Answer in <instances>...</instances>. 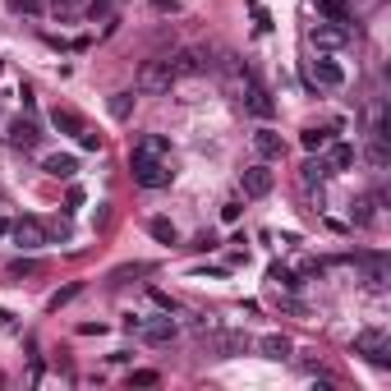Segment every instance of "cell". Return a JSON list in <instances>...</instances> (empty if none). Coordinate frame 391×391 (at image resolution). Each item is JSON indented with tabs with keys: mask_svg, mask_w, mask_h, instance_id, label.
<instances>
[{
	"mask_svg": "<svg viewBox=\"0 0 391 391\" xmlns=\"http://www.w3.org/2000/svg\"><path fill=\"white\" fill-rule=\"evenodd\" d=\"M350 37H355V28L332 19H318L309 28V46H318V51H341V46H350Z\"/></svg>",
	"mask_w": 391,
	"mask_h": 391,
	"instance_id": "7",
	"label": "cell"
},
{
	"mask_svg": "<svg viewBox=\"0 0 391 391\" xmlns=\"http://www.w3.org/2000/svg\"><path fill=\"white\" fill-rule=\"evenodd\" d=\"M355 147H350V143H332V152H327V166H332V175H336V170H350V166H355Z\"/></svg>",
	"mask_w": 391,
	"mask_h": 391,
	"instance_id": "20",
	"label": "cell"
},
{
	"mask_svg": "<svg viewBox=\"0 0 391 391\" xmlns=\"http://www.w3.org/2000/svg\"><path fill=\"white\" fill-rule=\"evenodd\" d=\"M152 272V263H134V267H120V272H111V281H124V276H147Z\"/></svg>",
	"mask_w": 391,
	"mask_h": 391,
	"instance_id": "31",
	"label": "cell"
},
{
	"mask_svg": "<svg viewBox=\"0 0 391 391\" xmlns=\"http://www.w3.org/2000/svg\"><path fill=\"white\" fill-rule=\"evenodd\" d=\"M369 161L378 170H387L391 166V152H387V138H378V134H369Z\"/></svg>",
	"mask_w": 391,
	"mask_h": 391,
	"instance_id": "22",
	"label": "cell"
},
{
	"mask_svg": "<svg viewBox=\"0 0 391 391\" xmlns=\"http://www.w3.org/2000/svg\"><path fill=\"white\" fill-rule=\"evenodd\" d=\"M10 10L14 14H37V10H42V0H10Z\"/></svg>",
	"mask_w": 391,
	"mask_h": 391,
	"instance_id": "32",
	"label": "cell"
},
{
	"mask_svg": "<svg viewBox=\"0 0 391 391\" xmlns=\"http://www.w3.org/2000/svg\"><path fill=\"white\" fill-rule=\"evenodd\" d=\"M147 230H152L156 239H161V244H175V239H179V230L166 221V216H152V221H147Z\"/></svg>",
	"mask_w": 391,
	"mask_h": 391,
	"instance_id": "23",
	"label": "cell"
},
{
	"mask_svg": "<svg viewBox=\"0 0 391 391\" xmlns=\"http://www.w3.org/2000/svg\"><path fill=\"white\" fill-rule=\"evenodd\" d=\"M0 327H14V313H5V309H0Z\"/></svg>",
	"mask_w": 391,
	"mask_h": 391,
	"instance_id": "35",
	"label": "cell"
},
{
	"mask_svg": "<svg viewBox=\"0 0 391 391\" xmlns=\"http://www.w3.org/2000/svg\"><path fill=\"white\" fill-rule=\"evenodd\" d=\"M51 124H56L60 134L78 138V147H88V152H97V147H101V134H97V129H92V124L74 111V106H51Z\"/></svg>",
	"mask_w": 391,
	"mask_h": 391,
	"instance_id": "3",
	"label": "cell"
},
{
	"mask_svg": "<svg viewBox=\"0 0 391 391\" xmlns=\"http://www.w3.org/2000/svg\"><path fill=\"white\" fill-rule=\"evenodd\" d=\"M10 235H14V244L28 249V253H37V249H46V244H56V230H51L42 216H19V221H10Z\"/></svg>",
	"mask_w": 391,
	"mask_h": 391,
	"instance_id": "4",
	"label": "cell"
},
{
	"mask_svg": "<svg viewBox=\"0 0 391 391\" xmlns=\"http://www.w3.org/2000/svg\"><path fill=\"white\" fill-rule=\"evenodd\" d=\"M272 184H276V175L267 170V161H258V166L239 170V193H244V198H267Z\"/></svg>",
	"mask_w": 391,
	"mask_h": 391,
	"instance_id": "11",
	"label": "cell"
},
{
	"mask_svg": "<svg viewBox=\"0 0 391 391\" xmlns=\"http://www.w3.org/2000/svg\"><path fill=\"white\" fill-rule=\"evenodd\" d=\"M355 5H359V10H369V5H378V0H350V10H355Z\"/></svg>",
	"mask_w": 391,
	"mask_h": 391,
	"instance_id": "36",
	"label": "cell"
},
{
	"mask_svg": "<svg viewBox=\"0 0 391 391\" xmlns=\"http://www.w3.org/2000/svg\"><path fill=\"white\" fill-rule=\"evenodd\" d=\"M253 152L263 156V161H281V156H286V138H281L276 129H267V124H263V129L253 134Z\"/></svg>",
	"mask_w": 391,
	"mask_h": 391,
	"instance_id": "14",
	"label": "cell"
},
{
	"mask_svg": "<svg viewBox=\"0 0 391 391\" xmlns=\"http://www.w3.org/2000/svg\"><path fill=\"white\" fill-rule=\"evenodd\" d=\"M239 101H244V111H249V115H258V120H272V115H276V101H272V92L263 88L253 74H249L244 92H239Z\"/></svg>",
	"mask_w": 391,
	"mask_h": 391,
	"instance_id": "10",
	"label": "cell"
},
{
	"mask_svg": "<svg viewBox=\"0 0 391 391\" xmlns=\"http://www.w3.org/2000/svg\"><path fill=\"white\" fill-rule=\"evenodd\" d=\"M267 281H272V290H276V295H295V290H300L295 272H286V267H272V272H267Z\"/></svg>",
	"mask_w": 391,
	"mask_h": 391,
	"instance_id": "21",
	"label": "cell"
},
{
	"mask_svg": "<svg viewBox=\"0 0 391 391\" xmlns=\"http://www.w3.org/2000/svg\"><path fill=\"white\" fill-rule=\"evenodd\" d=\"M0 138L10 147H19V152H33V147L42 143V129H37V120H28V115H0Z\"/></svg>",
	"mask_w": 391,
	"mask_h": 391,
	"instance_id": "5",
	"label": "cell"
},
{
	"mask_svg": "<svg viewBox=\"0 0 391 391\" xmlns=\"http://www.w3.org/2000/svg\"><path fill=\"white\" fill-rule=\"evenodd\" d=\"M129 175L143 189H166L175 179V156H170V143L161 134H143L129 152Z\"/></svg>",
	"mask_w": 391,
	"mask_h": 391,
	"instance_id": "1",
	"label": "cell"
},
{
	"mask_svg": "<svg viewBox=\"0 0 391 391\" xmlns=\"http://www.w3.org/2000/svg\"><path fill=\"white\" fill-rule=\"evenodd\" d=\"M78 295H83V286L74 281V286H65V290H56V295H51V300H46V309H51V313H60L69 300H78Z\"/></svg>",
	"mask_w": 391,
	"mask_h": 391,
	"instance_id": "25",
	"label": "cell"
},
{
	"mask_svg": "<svg viewBox=\"0 0 391 391\" xmlns=\"http://www.w3.org/2000/svg\"><path fill=\"white\" fill-rule=\"evenodd\" d=\"M5 235H10V221H5V216H0V239H5Z\"/></svg>",
	"mask_w": 391,
	"mask_h": 391,
	"instance_id": "37",
	"label": "cell"
},
{
	"mask_svg": "<svg viewBox=\"0 0 391 391\" xmlns=\"http://www.w3.org/2000/svg\"><path fill=\"white\" fill-rule=\"evenodd\" d=\"M202 346L212 350L216 359H239V355H249V332H221V327H212V332L202 336Z\"/></svg>",
	"mask_w": 391,
	"mask_h": 391,
	"instance_id": "8",
	"label": "cell"
},
{
	"mask_svg": "<svg viewBox=\"0 0 391 391\" xmlns=\"http://www.w3.org/2000/svg\"><path fill=\"white\" fill-rule=\"evenodd\" d=\"M300 179H304V189H323L327 179H332L327 156H309V161H304V170H300Z\"/></svg>",
	"mask_w": 391,
	"mask_h": 391,
	"instance_id": "15",
	"label": "cell"
},
{
	"mask_svg": "<svg viewBox=\"0 0 391 391\" xmlns=\"http://www.w3.org/2000/svg\"><path fill=\"white\" fill-rule=\"evenodd\" d=\"M170 83H175L170 60H147L143 74H138V88H143V92H170Z\"/></svg>",
	"mask_w": 391,
	"mask_h": 391,
	"instance_id": "12",
	"label": "cell"
},
{
	"mask_svg": "<svg viewBox=\"0 0 391 391\" xmlns=\"http://www.w3.org/2000/svg\"><path fill=\"white\" fill-rule=\"evenodd\" d=\"M33 272H42L37 258H19V263H10V276H33Z\"/></svg>",
	"mask_w": 391,
	"mask_h": 391,
	"instance_id": "28",
	"label": "cell"
},
{
	"mask_svg": "<svg viewBox=\"0 0 391 391\" xmlns=\"http://www.w3.org/2000/svg\"><path fill=\"white\" fill-rule=\"evenodd\" d=\"M373 207H378V198H359V202H355V226H373V221H378V212H373Z\"/></svg>",
	"mask_w": 391,
	"mask_h": 391,
	"instance_id": "26",
	"label": "cell"
},
{
	"mask_svg": "<svg viewBox=\"0 0 391 391\" xmlns=\"http://www.w3.org/2000/svg\"><path fill=\"white\" fill-rule=\"evenodd\" d=\"M221 216H226V221H239V202L230 198V202H226V207H221Z\"/></svg>",
	"mask_w": 391,
	"mask_h": 391,
	"instance_id": "33",
	"label": "cell"
},
{
	"mask_svg": "<svg viewBox=\"0 0 391 391\" xmlns=\"http://www.w3.org/2000/svg\"><path fill=\"white\" fill-rule=\"evenodd\" d=\"M355 355H364L373 369H391V336L378 332V327L359 332V336H355Z\"/></svg>",
	"mask_w": 391,
	"mask_h": 391,
	"instance_id": "6",
	"label": "cell"
},
{
	"mask_svg": "<svg viewBox=\"0 0 391 391\" xmlns=\"http://www.w3.org/2000/svg\"><path fill=\"white\" fill-rule=\"evenodd\" d=\"M309 83L313 88H346V69L332 60V51H318V60H309Z\"/></svg>",
	"mask_w": 391,
	"mask_h": 391,
	"instance_id": "9",
	"label": "cell"
},
{
	"mask_svg": "<svg viewBox=\"0 0 391 391\" xmlns=\"http://www.w3.org/2000/svg\"><path fill=\"white\" fill-rule=\"evenodd\" d=\"M170 69H175V78H189V74H202V56L198 51H175V56H170Z\"/></svg>",
	"mask_w": 391,
	"mask_h": 391,
	"instance_id": "17",
	"label": "cell"
},
{
	"mask_svg": "<svg viewBox=\"0 0 391 391\" xmlns=\"http://www.w3.org/2000/svg\"><path fill=\"white\" fill-rule=\"evenodd\" d=\"M313 5H318V14H323V19H332V23H350V19H355L350 0H313Z\"/></svg>",
	"mask_w": 391,
	"mask_h": 391,
	"instance_id": "18",
	"label": "cell"
},
{
	"mask_svg": "<svg viewBox=\"0 0 391 391\" xmlns=\"http://www.w3.org/2000/svg\"><path fill=\"white\" fill-rule=\"evenodd\" d=\"M152 5H156V10H161V14H175V10H179L175 0H152Z\"/></svg>",
	"mask_w": 391,
	"mask_h": 391,
	"instance_id": "34",
	"label": "cell"
},
{
	"mask_svg": "<svg viewBox=\"0 0 391 391\" xmlns=\"http://www.w3.org/2000/svg\"><path fill=\"white\" fill-rule=\"evenodd\" d=\"M129 382H134V387H156L161 373H156V369H138V373H129Z\"/></svg>",
	"mask_w": 391,
	"mask_h": 391,
	"instance_id": "30",
	"label": "cell"
},
{
	"mask_svg": "<svg viewBox=\"0 0 391 391\" xmlns=\"http://www.w3.org/2000/svg\"><path fill=\"white\" fill-rule=\"evenodd\" d=\"M300 143L309 147V152H323V147L332 143V129H304V134H300Z\"/></svg>",
	"mask_w": 391,
	"mask_h": 391,
	"instance_id": "24",
	"label": "cell"
},
{
	"mask_svg": "<svg viewBox=\"0 0 391 391\" xmlns=\"http://www.w3.org/2000/svg\"><path fill=\"white\" fill-rule=\"evenodd\" d=\"M83 5L88 0H51V14L56 19H74V14H83Z\"/></svg>",
	"mask_w": 391,
	"mask_h": 391,
	"instance_id": "27",
	"label": "cell"
},
{
	"mask_svg": "<svg viewBox=\"0 0 391 391\" xmlns=\"http://www.w3.org/2000/svg\"><path fill=\"white\" fill-rule=\"evenodd\" d=\"M124 332L138 336V341H147V346H170L179 327H175V318H170V313H161V318H143V313H129V318H124Z\"/></svg>",
	"mask_w": 391,
	"mask_h": 391,
	"instance_id": "2",
	"label": "cell"
},
{
	"mask_svg": "<svg viewBox=\"0 0 391 391\" xmlns=\"http://www.w3.org/2000/svg\"><path fill=\"white\" fill-rule=\"evenodd\" d=\"M355 267L364 272V281H369L373 290H387V276H391V272H387V258H382V253H359Z\"/></svg>",
	"mask_w": 391,
	"mask_h": 391,
	"instance_id": "13",
	"label": "cell"
},
{
	"mask_svg": "<svg viewBox=\"0 0 391 391\" xmlns=\"http://www.w3.org/2000/svg\"><path fill=\"white\" fill-rule=\"evenodd\" d=\"M42 170H46L51 179H74V175H78V156L56 152V156H46V161H42Z\"/></svg>",
	"mask_w": 391,
	"mask_h": 391,
	"instance_id": "16",
	"label": "cell"
},
{
	"mask_svg": "<svg viewBox=\"0 0 391 391\" xmlns=\"http://www.w3.org/2000/svg\"><path fill=\"white\" fill-rule=\"evenodd\" d=\"M129 101H134V92H115V97H111V115H115V120L129 115Z\"/></svg>",
	"mask_w": 391,
	"mask_h": 391,
	"instance_id": "29",
	"label": "cell"
},
{
	"mask_svg": "<svg viewBox=\"0 0 391 391\" xmlns=\"http://www.w3.org/2000/svg\"><path fill=\"white\" fill-rule=\"evenodd\" d=\"M258 350H263V359H290V341H286L281 332L263 336V341H258Z\"/></svg>",
	"mask_w": 391,
	"mask_h": 391,
	"instance_id": "19",
	"label": "cell"
}]
</instances>
